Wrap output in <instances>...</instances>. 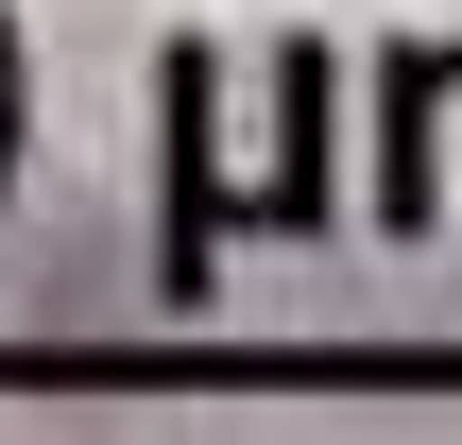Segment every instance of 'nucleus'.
<instances>
[{
	"label": "nucleus",
	"mask_w": 462,
	"mask_h": 445,
	"mask_svg": "<svg viewBox=\"0 0 462 445\" xmlns=\"http://www.w3.org/2000/svg\"><path fill=\"white\" fill-rule=\"evenodd\" d=\"M0 154H17V51H0Z\"/></svg>",
	"instance_id": "nucleus-1"
}]
</instances>
